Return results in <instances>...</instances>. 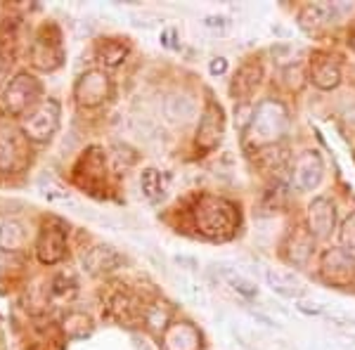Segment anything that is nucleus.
<instances>
[{
  "label": "nucleus",
  "instance_id": "nucleus-1",
  "mask_svg": "<svg viewBox=\"0 0 355 350\" xmlns=\"http://www.w3.org/2000/svg\"><path fill=\"white\" fill-rule=\"evenodd\" d=\"M192 216L194 222H197V229L209 239L232 237L239 225V213L234 209V204L223 197H214V194L199 197L192 209Z\"/></svg>",
  "mask_w": 355,
  "mask_h": 350
},
{
  "label": "nucleus",
  "instance_id": "nucleus-2",
  "mask_svg": "<svg viewBox=\"0 0 355 350\" xmlns=\"http://www.w3.org/2000/svg\"><path fill=\"white\" fill-rule=\"evenodd\" d=\"M289 128V114L282 102L263 100L251 114V123L246 128V140L256 147H270Z\"/></svg>",
  "mask_w": 355,
  "mask_h": 350
},
{
  "label": "nucleus",
  "instance_id": "nucleus-3",
  "mask_svg": "<svg viewBox=\"0 0 355 350\" xmlns=\"http://www.w3.org/2000/svg\"><path fill=\"white\" fill-rule=\"evenodd\" d=\"M41 93H43V85L33 73L28 71L17 73L12 81H8L3 90L5 112L12 114V116H26L33 107H38L43 102Z\"/></svg>",
  "mask_w": 355,
  "mask_h": 350
},
{
  "label": "nucleus",
  "instance_id": "nucleus-4",
  "mask_svg": "<svg viewBox=\"0 0 355 350\" xmlns=\"http://www.w3.org/2000/svg\"><path fill=\"white\" fill-rule=\"evenodd\" d=\"M60 102L53 97H45L41 105L33 107L26 116H21V133L31 142H48L60 128Z\"/></svg>",
  "mask_w": 355,
  "mask_h": 350
},
{
  "label": "nucleus",
  "instance_id": "nucleus-5",
  "mask_svg": "<svg viewBox=\"0 0 355 350\" xmlns=\"http://www.w3.org/2000/svg\"><path fill=\"white\" fill-rule=\"evenodd\" d=\"M28 60L41 71H55L64 62V45H62L60 28L55 24H45L38 28L31 50H28Z\"/></svg>",
  "mask_w": 355,
  "mask_h": 350
},
{
  "label": "nucleus",
  "instance_id": "nucleus-6",
  "mask_svg": "<svg viewBox=\"0 0 355 350\" xmlns=\"http://www.w3.org/2000/svg\"><path fill=\"white\" fill-rule=\"evenodd\" d=\"M69 225L60 218H45L36 239V256L43 265H57L67 256Z\"/></svg>",
  "mask_w": 355,
  "mask_h": 350
},
{
  "label": "nucleus",
  "instance_id": "nucleus-7",
  "mask_svg": "<svg viewBox=\"0 0 355 350\" xmlns=\"http://www.w3.org/2000/svg\"><path fill=\"white\" fill-rule=\"evenodd\" d=\"M110 95H112V81L100 69H90V71L81 73L78 81L73 83V100L83 109L105 105L110 100Z\"/></svg>",
  "mask_w": 355,
  "mask_h": 350
},
{
  "label": "nucleus",
  "instance_id": "nucleus-8",
  "mask_svg": "<svg viewBox=\"0 0 355 350\" xmlns=\"http://www.w3.org/2000/svg\"><path fill=\"white\" fill-rule=\"evenodd\" d=\"M320 272H322L324 282H329L334 286L353 284L355 282V256H351L343 249H327L322 254Z\"/></svg>",
  "mask_w": 355,
  "mask_h": 350
},
{
  "label": "nucleus",
  "instance_id": "nucleus-9",
  "mask_svg": "<svg viewBox=\"0 0 355 350\" xmlns=\"http://www.w3.org/2000/svg\"><path fill=\"white\" fill-rule=\"evenodd\" d=\"M223 130H225V119H223V109L211 102L204 109L202 119H199V128H197V147L202 152H214L223 140Z\"/></svg>",
  "mask_w": 355,
  "mask_h": 350
},
{
  "label": "nucleus",
  "instance_id": "nucleus-10",
  "mask_svg": "<svg viewBox=\"0 0 355 350\" xmlns=\"http://www.w3.org/2000/svg\"><path fill=\"white\" fill-rule=\"evenodd\" d=\"M28 149L24 137L17 135L15 130H0V170L3 173H17L26 168Z\"/></svg>",
  "mask_w": 355,
  "mask_h": 350
},
{
  "label": "nucleus",
  "instance_id": "nucleus-11",
  "mask_svg": "<svg viewBox=\"0 0 355 350\" xmlns=\"http://www.w3.org/2000/svg\"><path fill=\"white\" fill-rule=\"evenodd\" d=\"M324 177V161L320 157V152L315 149H306L296 157L294 164V180L296 187L303 189V192H313L315 187L322 182Z\"/></svg>",
  "mask_w": 355,
  "mask_h": 350
},
{
  "label": "nucleus",
  "instance_id": "nucleus-12",
  "mask_svg": "<svg viewBox=\"0 0 355 350\" xmlns=\"http://www.w3.org/2000/svg\"><path fill=\"white\" fill-rule=\"evenodd\" d=\"M336 225V209L327 197H315L308 206V232L315 239L331 237Z\"/></svg>",
  "mask_w": 355,
  "mask_h": 350
},
{
  "label": "nucleus",
  "instance_id": "nucleus-13",
  "mask_svg": "<svg viewBox=\"0 0 355 350\" xmlns=\"http://www.w3.org/2000/svg\"><path fill=\"white\" fill-rule=\"evenodd\" d=\"M105 315L119 324H128L133 320L142 317L145 310L140 308V303H137V298L133 294H128V291H114V294L107 296Z\"/></svg>",
  "mask_w": 355,
  "mask_h": 350
},
{
  "label": "nucleus",
  "instance_id": "nucleus-14",
  "mask_svg": "<svg viewBox=\"0 0 355 350\" xmlns=\"http://www.w3.org/2000/svg\"><path fill=\"white\" fill-rule=\"evenodd\" d=\"M123 265V256L110 244H95L83 254V268L90 274H107Z\"/></svg>",
  "mask_w": 355,
  "mask_h": 350
},
{
  "label": "nucleus",
  "instance_id": "nucleus-15",
  "mask_svg": "<svg viewBox=\"0 0 355 350\" xmlns=\"http://www.w3.org/2000/svg\"><path fill=\"white\" fill-rule=\"evenodd\" d=\"M261 81H263V67L256 64V62H249V64H244L237 73H234L230 93L234 100L242 105L244 100H249V97L259 90Z\"/></svg>",
  "mask_w": 355,
  "mask_h": 350
},
{
  "label": "nucleus",
  "instance_id": "nucleus-16",
  "mask_svg": "<svg viewBox=\"0 0 355 350\" xmlns=\"http://www.w3.org/2000/svg\"><path fill=\"white\" fill-rule=\"evenodd\" d=\"M202 343V336L190 322H175L166 329L164 346L166 350H197Z\"/></svg>",
  "mask_w": 355,
  "mask_h": 350
},
{
  "label": "nucleus",
  "instance_id": "nucleus-17",
  "mask_svg": "<svg viewBox=\"0 0 355 350\" xmlns=\"http://www.w3.org/2000/svg\"><path fill=\"white\" fill-rule=\"evenodd\" d=\"M311 81L318 85L320 90H334L341 83V69L331 57L320 55L311 64Z\"/></svg>",
  "mask_w": 355,
  "mask_h": 350
},
{
  "label": "nucleus",
  "instance_id": "nucleus-18",
  "mask_svg": "<svg viewBox=\"0 0 355 350\" xmlns=\"http://www.w3.org/2000/svg\"><path fill=\"white\" fill-rule=\"evenodd\" d=\"M164 114L173 123H187L197 116V102L187 93H171L164 100Z\"/></svg>",
  "mask_w": 355,
  "mask_h": 350
},
{
  "label": "nucleus",
  "instance_id": "nucleus-19",
  "mask_svg": "<svg viewBox=\"0 0 355 350\" xmlns=\"http://www.w3.org/2000/svg\"><path fill=\"white\" fill-rule=\"evenodd\" d=\"M26 246V225L17 218H8L0 222V251L17 254Z\"/></svg>",
  "mask_w": 355,
  "mask_h": 350
},
{
  "label": "nucleus",
  "instance_id": "nucleus-20",
  "mask_svg": "<svg viewBox=\"0 0 355 350\" xmlns=\"http://www.w3.org/2000/svg\"><path fill=\"white\" fill-rule=\"evenodd\" d=\"M76 168L88 170V175H85V180L81 182V187L93 189L95 185H100V182L105 180V154H102V149L90 147L81 157V161L76 164Z\"/></svg>",
  "mask_w": 355,
  "mask_h": 350
},
{
  "label": "nucleus",
  "instance_id": "nucleus-21",
  "mask_svg": "<svg viewBox=\"0 0 355 350\" xmlns=\"http://www.w3.org/2000/svg\"><path fill=\"white\" fill-rule=\"evenodd\" d=\"M287 261L296 268H306L308 261L313 258V234L311 232H296L291 234L287 251H284Z\"/></svg>",
  "mask_w": 355,
  "mask_h": 350
},
{
  "label": "nucleus",
  "instance_id": "nucleus-22",
  "mask_svg": "<svg viewBox=\"0 0 355 350\" xmlns=\"http://www.w3.org/2000/svg\"><path fill=\"white\" fill-rule=\"evenodd\" d=\"M128 53H130L128 43H123L121 38H105V41H100L95 48L97 62L105 64V67H110V69L121 64L125 57H128Z\"/></svg>",
  "mask_w": 355,
  "mask_h": 350
},
{
  "label": "nucleus",
  "instance_id": "nucleus-23",
  "mask_svg": "<svg viewBox=\"0 0 355 350\" xmlns=\"http://www.w3.org/2000/svg\"><path fill=\"white\" fill-rule=\"evenodd\" d=\"M140 187H142V194L150 199L152 204L162 202L166 197V189H168V177H166L162 170L157 168H145L140 175Z\"/></svg>",
  "mask_w": 355,
  "mask_h": 350
},
{
  "label": "nucleus",
  "instance_id": "nucleus-24",
  "mask_svg": "<svg viewBox=\"0 0 355 350\" xmlns=\"http://www.w3.org/2000/svg\"><path fill=\"white\" fill-rule=\"evenodd\" d=\"M266 282L275 294H279V296L301 298L303 294V286L299 284V279H294L287 272H279V270H266Z\"/></svg>",
  "mask_w": 355,
  "mask_h": 350
},
{
  "label": "nucleus",
  "instance_id": "nucleus-25",
  "mask_svg": "<svg viewBox=\"0 0 355 350\" xmlns=\"http://www.w3.org/2000/svg\"><path fill=\"white\" fill-rule=\"evenodd\" d=\"M62 331H64L67 338L78 341V338L90 336V331H93V320H90V315L81 313V310H71V313H67L64 320H62Z\"/></svg>",
  "mask_w": 355,
  "mask_h": 350
},
{
  "label": "nucleus",
  "instance_id": "nucleus-26",
  "mask_svg": "<svg viewBox=\"0 0 355 350\" xmlns=\"http://www.w3.org/2000/svg\"><path fill=\"white\" fill-rule=\"evenodd\" d=\"M142 320H145V326L154 334H166V329H168V322H171V310L166 308V303L157 301V303H150V306L145 308V315H142Z\"/></svg>",
  "mask_w": 355,
  "mask_h": 350
},
{
  "label": "nucleus",
  "instance_id": "nucleus-27",
  "mask_svg": "<svg viewBox=\"0 0 355 350\" xmlns=\"http://www.w3.org/2000/svg\"><path fill=\"white\" fill-rule=\"evenodd\" d=\"M73 294H76V282L73 279H69L67 274H57L53 277V282H50V289H48V296L50 301H69Z\"/></svg>",
  "mask_w": 355,
  "mask_h": 350
},
{
  "label": "nucleus",
  "instance_id": "nucleus-28",
  "mask_svg": "<svg viewBox=\"0 0 355 350\" xmlns=\"http://www.w3.org/2000/svg\"><path fill=\"white\" fill-rule=\"evenodd\" d=\"M223 274H225L227 284H230L239 296H244V298H256V296H259V286L251 282V279L242 277V274L234 272V270H223Z\"/></svg>",
  "mask_w": 355,
  "mask_h": 350
},
{
  "label": "nucleus",
  "instance_id": "nucleus-29",
  "mask_svg": "<svg viewBox=\"0 0 355 350\" xmlns=\"http://www.w3.org/2000/svg\"><path fill=\"white\" fill-rule=\"evenodd\" d=\"M261 164L266 166L270 173H275V170H279L284 164H287V149H284V147H275V145L266 147L261 152Z\"/></svg>",
  "mask_w": 355,
  "mask_h": 350
},
{
  "label": "nucleus",
  "instance_id": "nucleus-30",
  "mask_svg": "<svg viewBox=\"0 0 355 350\" xmlns=\"http://www.w3.org/2000/svg\"><path fill=\"white\" fill-rule=\"evenodd\" d=\"M339 239L343 244V251H348L351 256H355V211L346 218V220H343Z\"/></svg>",
  "mask_w": 355,
  "mask_h": 350
},
{
  "label": "nucleus",
  "instance_id": "nucleus-31",
  "mask_svg": "<svg viewBox=\"0 0 355 350\" xmlns=\"http://www.w3.org/2000/svg\"><path fill=\"white\" fill-rule=\"evenodd\" d=\"M324 317H327L336 329H346L355 334V317H351V315L341 313V310H324Z\"/></svg>",
  "mask_w": 355,
  "mask_h": 350
},
{
  "label": "nucleus",
  "instance_id": "nucleus-32",
  "mask_svg": "<svg viewBox=\"0 0 355 350\" xmlns=\"http://www.w3.org/2000/svg\"><path fill=\"white\" fill-rule=\"evenodd\" d=\"M178 286H180V291L190 298V301L204 303V291L197 282H192V279H187V277H178Z\"/></svg>",
  "mask_w": 355,
  "mask_h": 350
},
{
  "label": "nucleus",
  "instance_id": "nucleus-33",
  "mask_svg": "<svg viewBox=\"0 0 355 350\" xmlns=\"http://www.w3.org/2000/svg\"><path fill=\"white\" fill-rule=\"evenodd\" d=\"M12 19H15L12 5L0 3V33H8L10 31V26H12Z\"/></svg>",
  "mask_w": 355,
  "mask_h": 350
},
{
  "label": "nucleus",
  "instance_id": "nucleus-34",
  "mask_svg": "<svg viewBox=\"0 0 355 350\" xmlns=\"http://www.w3.org/2000/svg\"><path fill=\"white\" fill-rule=\"evenodd\" d=\"M296 310L303 315H324V308L315 301H308V298H299L296 301Z\"/></svg>",
  "mask_w": 355,
  "mask_h": 350
},
{
  "label": "nucleus",
  "instance_id": "nucleus-35",
  "mask_svg": "<svg viewBox=\"0 0 355 350\" xmlns=\"http://www.w3.org/2000/svg\"><path fill=\"white\" fill-rule=\"evenodd\" d=\"M10 69H12V55H8V53H3V50H0V85L8 81Z\"/></svg>",
  "mask_w": 355,
  "mask_h": 350
},
{
  "label": "nucleus",
  "instance_id": "nucleus-36",
  "mask_svg": "<svg viewBox=\"0 0 355 350\" xmlns=\"http://www.w3.org/2000/svg\"><path fill=\"white\" fill-rule=\"evenodd\" d=\"M204 26L206 28H214V31H225V28H227V19H225V17H220V15H209L204 19Z\"/></svg>",
  "mask_w": 355,
  "mask_h": 350
},
{
  "label": "nucleus",
  "instance_id": "nucleus-37",
  "mask_svg": "<svg viewBox=\"0 0 355 350\" xmlns=\"http://www.w3.org/2000/svg\"><path fill=\"white\" fill-rule=\"evenodd\" d=\"M209 71H211V76H223V73L227 71V60L225 57H216V60H211Z\"/></svg>",
  "mask_w": 355,
  "mask_h": 350
},
{
  "label": "nucleus",
  "instance_id": "nucleus-38",
  "mask_svg": "<svg viewBox=\"0 0 355 350\" xmlns=\"http://www.w3.org/2000/svg\"><path fill=\"white\" fill-rule=\"evenodd\" d=\"M175 263H178V265H182L185 270H190V272H197V270H199V263L194 261V258H190V256H175Z\"/></svg>",
  "mask_w": 355,
  "mask_h": 350
},
{
  "label": "nucleus",
  "instance_id": "nucleus-39",
  "mask_svg": "<svg viewBox=\"0 0 355 350\" xmlns=\"http://www.w3.org/2000/svg\"><path fill=\"white\" fill-rule=\"evenodd\" d=\"M251 317L254 320H259L261 324H266V326H279L275 320L270 317V315H266V313H261V310H251Z\"/></svg>",
  "mask_w": 355,
  "mask_h": 350
},
{
  "label": "nucleus",
  "instance_id": "nucleus-40",
  "mask_svg": "<svg viewBox=\"0 0 355 350\" xmlns=\"http://www.w3.org/2000/svg\"><path fill=\"white\" fill-rule=\"evenodd\" d=\"M173 38H175V28H166V31L162 33V43L166 45V48H175Z\"/></svg>",
  "mask_w": 355,
  "mask_h": 350
}]
</instances>
